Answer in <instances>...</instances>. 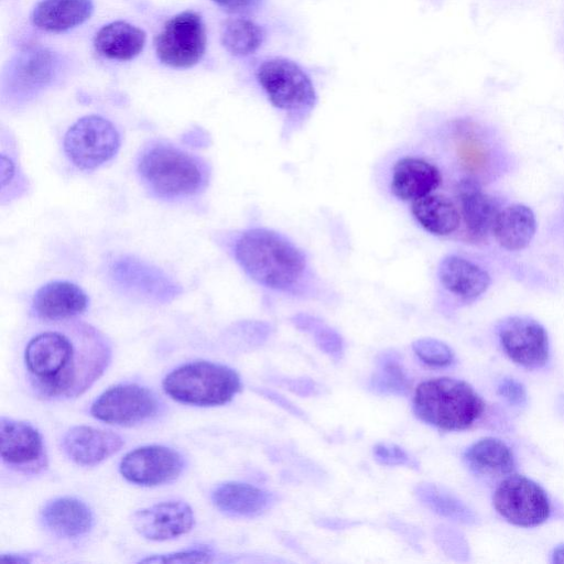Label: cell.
Returning a JSON list of instances; mask_svg holds the SVG:
<instances>
[{
  "label": "cell",
  "instance_id": "obj_42",
  "mask_svg": "<svg viewBox=\"0 0 564 564\" xmlns=\"http://www.w3.org/2000/svg\"><path fill=\"white\" fill-rule=\"evenodd\" d=\"M552 563H564V543L556 545L551 553Z\"/></svg>",
  "mask_w": 564,
  "mask_h": 564
},
{
  "label": "cell",
  "instance_id": "obj_23",
  "mask_svg": "<svg viewBox=\"0 0 564 564\" xmlns=\"http://www.w3.org/2000/svg\"><path fill=\"white\" fill-rule=\"evenodd\" d=\"M94 12L93 0H41L31 14L37 29L61 33L86 22Z\"/></svg>",
  "mask_w": 564,
  "mask_h": 564
},
{
  "label": "cell",
  "instance_id": "obj_37",
  "mask_svg": "<svg viewBox=\"0 0 564 564\" xmlns=\"http://www.w3.org/2000/svg\"><path fill=\"white\" fill-rule=\"evenodd\" d=\"M497 393L510 405L523 406L527 404L528 395L524 386L511 377H505L498 382Z\"/></svg>",
  "mask_w": 564,
  "mask_h": 564
},
{
  "label": "cell",
  "instance_id": "obj_26",
  "mask_svg": "<svg viewBox=\"0 0 564 564\" xmlns=\"http://www.w3.org/2000/svg\"><path fill=\"white\" fill-rule=\"evenodd\" d=\"M42 520L45 527L62 538H78L93 527V513L80 500L69 497L57 498L44 507Z\"/></svg>",
  "mask_w": 564,
  "mask_h": 564
},
{
  "label": "cell",
  "instance_id": "obj_20",
  "mask_svg": "<svg viewBox=\"0 0 564 564\" xmlns=\"http://www.w3.org/2000/svg\"><path fill=\"white\" fill-rule=\"evenodd\" d=\"M437 276L442 286L464 302H473L490 285L489 273L480 265L460 256H446L438 265Z\"/></svg>",
  "mask_w": 564,
  "mask_h": 564
},
{
  "label": "cell",
  "instance_id": "obj_4",
  "mask_svg": "<svg viewBox=\"0 0 564 564\" xmlns=\"http://www.w3.org/2000/svg\"><path fill=\"white\" fill-rule=\"evenodd\" d=\"M485 402L466 381L438 377L422 381L413 395L415 415L443 431H462L482 414Z\"/></svg>",
  "mask_w": 564,
  "mask_h": 564
},
{
  "label": "cell",
  "instance_id": "obj_19",
  "mask_svg": "<svg viewBox=\"0 0 564 564\" xmlns=\"http://www.w3.org/2000/svg\"><path fill=\"white\" fill-rule=\"evenodd\" d=\"M455 191L467 234L474 239L485 238L489 231H492L500 210L498 204L471 178L460 180Z\"/></svg>",
  "mask_w": 564,
  "mask_h": 564
},
{
  "label": "cell",
  "instance_id": "obj_32",
  "mask_svg": "<svg viewBox=\"0 0 564 564\" xmlns=\"http://www.w3.org/2000/svg\"><path fill=\"white\" fill-rule=\"evenodd\" d=\"M293 322L297 328L312 334L319 349L330 358L339 360L343 357L344 341L335 329L305 314L294 316Z\"/></svg>",
  "mask_w": 564,
  "mask_h": 564
},
{
  "label": "cell",
  "instance_id": "obj_31",
  "mask_svg": "<svg viewBox=\"0 0 564 564\" xmlns=\"http://www.w3.org/2000/svg\"><path fill=\"white\" fill-rule=\"evenodd\" d=\"M409 376L394 351L382 352L376 361L370 387L381 394L404 395L410 389Z\"/></svg>",
  "mask_w": 564,
  "mask_h": 564
},
{
  "label": "cell",
  "instance_id": "obj_24",
  "mask_svg": "<svg viewBox=\"0 0 564 564\" xmlns=\"http://www.w3.org/2000/svg\"><path fill=\"white\" fill-rule=\"evenodd\" d=\"M145 42L142 29L126 21H113L96 32L94 47L105 58L130 61L143 51Z\"/></svg>",
  "mask_w": 564,
  "mask_h": 564
},
{
  "label": "cell",
  "instance_id": "obj_33",
  "mask_svg": "<svg viewBox=\"0 0 564 564\" xmlns=\"http://www.w3.org/2000/svg\"><path fill=\"white\" fill-rule=\"evenodd\" d=\"M455 130L458 141L456 151L462 165L469 172H478L484 169L487 163V153L481 142L469 131V124L457 121Z\"/></svg>",
  "mask_w": 564,
  "mask_h": 564
},
{
  "label": "cell",
  "instance_id": "obj_8",
  "mask_svg": "<svg viewBox=\"0 0 564 564\" xmlns=\"http://www.w3.org/2000/svg\"><path fill=\"white\" fill-rule=\"evenodd\" d=\"M160 62L173 68H189L205 54L206 29L203 18L183 11L170 18L154 40Z\"/></svg>",
  "mask_w": 564,
  "mask_h": 564
},
{
  "label": "cell",
  "instance_id": "obj_14",
  "mask_svg": "<svg viewBox=\"0 0 564 564\" xmlns=\"http://www.w3.org/2000/svg\"><path fill=\"white\" fill-rule=\"evenodd\" d=\"M110 274L124 291L150 300L169 301L180 292V286L161 270L131 257L116 259Z\"/></svg>",
  "mask_w": 564,
  "mask_h": 564
},
{
  "label": "cell",
  "instance_id": "obj_2",
  "mask_svg": "<svg viewBox=\"0 0 564 564\" xmlns=\"http://www.w3.org/2000/svg\"><path fill=\"white\" fill-rule=\"evenodd\" d=\"M234 254L243 271L268 289L297 293L307 278L303 251L283 235L267 228H251L236 240Z\"/></svg>",
  "mask_w": 564,
  "mask_h": 564
},
{
  "label": "cell",
  "instance_id": "obj_18",
  "mask_svg": "<svg viewBox=\"0 0 564 564\" xmlns=\"http://www.w3.org/2000/svg\"><path fill=\"white\" fill-rule=\"evenodd\" d=\"M123 445V440L116 433L93 426H74L66 432L62 446L66 455L82 466H95Z\"/></svg>",
  "mask_w": 564,
  "mask_h": 564
},
{
  "label": "cell",
  "instance_id": "obj_6",
  "mask_svg": "<svg viewBox=\"0 0 564 564\" xmlns=\"http://www.w3.org/2000/svg\"><path fill=\"white\" fill-rule=\"evenodd\" d=\"M163 389L177 402L215 406L229 402L240 391L241 381L227 366L194 361L172 370L163 380Z\"/></svg>",
  "mask_w": 564,
  "mask_h": 564
},
{
  "label": "cell",
  "instance_id": "obj_11",
  "mask_svg": "<svg viewBox=\"0 0 564 564\" xmlns=\"http://www.w3.org/2000/svg\"><path fill=\"white\" fill-rule=\"evenodd\" d=\"M497 332L501 348L514 364L538 369L549 361L547 332L538 321L528 316H510L499 324Z\"/></svg>",
  "mask_w": 564,
  "mask_h": 564
},
{
  "label": "cell",
  "instance_id": "obj_43",
  "mask_svg": "<svg viewBox=\"0 0 564 564\" xmlns=\"http://www.w3.org/2000/svg\"><path fill=\"white\" fill-rule=\"evenodd\" d=\"M0 561L1 562H6V563H19V564H23V563H29L30 562L25 557L17 556V555H13V554L2 555L0 557Z\"/></svg>",
  "mask_w": 564,
  "mask_h": 564
},
{
  "label": "cell",
  "instance_id": "obj_38",
  "mask_svg": "<svg viewBox=\"0 0 564 564\" xmlns=\"http://www.w3.org/2000/svg\"><path fill=\"white\" fill-rule=\"evenodd\" d=\"M436 541L441 547L454 557L466 556L467 546L463 538L451 528H438L435 533Z\"/></svg>",
  "mask_w": 564,
  "mask_h": 564
},
{
  "label": "cell",
  "instance_id": "obj_41",
  "mask_svg": "<svg viewBox=\"0 0 564 564\" xmlns=\"http://www.w3.org/2000/svg\"><path fill=\"white\" fill-rule=\"evenodd\" d=\"M268 395L271 399H273V401H275L279 405H282L284 409H286L288 411L295 413V414H301V412L294 405H292L288 400L283 399L281 395H279L274 392L273 393L268 392Z\"/></svg>",
  "mask_w": 564,
  "mask_h": 564
},
{
  "label": "cell",
  "instance_id": "obj_15",
  "mask_svg": "<svg viewBox=\"0 0 564 564\" xmlns=\"http://www.w3.org/2000/svg\"><path fill=\"white\" fill-rule=\"evenodd\" d=\"M132 524L148 540L166 541L191 531L194 514L183 501H164L134 512Z\"/></svg>",
  "mask_w": 564,
  "mask_h": 564
},
{
  "label": "cell",
  "instance_id": "obj_16",
  "mask_svg": "<svg viewBox=\"0 0 564 564\" xmlns=\"http://www.w3.org/2000/svg\"><path fill=\"white\" fill-rule=\"evenodd\" d=\"M88 305L89 297L80 286L69 281H52L34 293L31 310L36 318L52 323L72 319Z\"/></svg>",
  "mask_w": 564,
  "mask_h": 564
},
{
  "label": "cell",
  "instance_id": "obj_7",
  "mask_svg": "<svg viewBox=\"0 0 564 564\" xmlns=\"http://www.w3.org/2000/svg\"><path fill=\"white\" fill-rule=\"evenodd\" d=\"M120 143V134L111 121L89 115L68 128L63 149L75 166L90 171L110 161L117 154Z\"/></svg>",
  "mask_w": 564,
  "mask_h": 564
},
{
  "label": "cell",
  "instance_id": "obj_35",
  "mask_svg": "<svg viewBox=\"0 0 564 564\" xmlns=\"http://www.w3.org/2000/svg\"><path fill=\"white\" fill-rule=\"evenodd\" d=\"M375 459L388 466H408L419 468V463L405 449L388 443H379L373 446Z\"/></svg>",
  "mask_w": 564,
  "mask_h": 564
},
{
  "label": "cell",
  "instance_id": "obj_25",
  "mask_svg": "<svg viewBox=\"0 0 564 564\" xmlns=\"http://www.w3.org/2000/svg\"><path fill=\"white\" fill-rule=\"evenodd\" d=\"M411 214L415 221L429 234L446 237L460 226L458 206L444 194L432 193L411 203Z\"/></svg>",
  "mask_w": 564,
  "mask_h": 564
},
{
  "label": "cell",
  "instance_id": "obj_3",
  "mask_svg": "<svg viewBox=\"0 0 564 564\" xmlns=\"http://www.w3.org/2000/svg\"><path fill=\"white\" fill-rule=\"evenodd\" d=\"M137 170L152 195L176 199L200 193L208 183L206 164L196 155L165 142L147 145L138 160Z\"/></svg>",
  "mask_w": 564,
  "mask_h": 564
},
{
  "label": "cell",
  "instance_id": "obj_29",
  "mask_svg": "<svg viewBox=\"0 0 564 564\" xmlns=\"http://www.w3.org/2000/svg\"><path fill=\"white\" fill-rule=\"evenodd\" d=\"M267 37V28L247 15L227 19L220 32L221 45L235 57L256 54L263 46Z\"/></svg>",
  "mask_w": 564,
  "mask_h": 564
},
{
  "label": "cell",
  "instance_id": "obj_21",
  "mask_svg": "<svg viewBox=\"0 0 564 564\" xmlns=\"http://www.w3.org/2000/svg\"><path fill=\"white\" fill-rule=\"evenodd\" d=\"M56 56L46 48H33L17 57L10 72L11 91L20 98L48 85L56 73Z\"/></svg>",
  "mask_w": 564,
  "mask_h": 564
},
{
  "label": "cell",
  "instance_id": "obj_22",
  "mask_svg": "<svg viewBox=\"0 0 564 564\" xmlns=\"http://www.w3.org/2000/svg\"><path fill=\"white\" fill-rule=\"evenodd\" d=\"M214 505L223 512L242 518L257 517L272 507L275 497L257 486L230 481L216 487L212 494Z\"/></svg>",
  "mask_w": 564,
  "mask_h": 564
},
{
  "label": "cell",
  "instance_id": "obj_5",
  "mask_svg": "<svg viewBox=\"0 0 564 564\" xmlns=\"http://www.w3.org/2000/svg\"><path fill=\"white\" fill-rule=\"evenodd\" d=\"M254 77L269 102L288 118L303 120L317 102L310 72L299 62L282 55L260 59Z\"/></svg>",
  "mask_w": 564,
  "mask_h": 564
},
{
  "label": "cell",
  "instance_id": "obj_39",
  "mask_svg": "<svg viewBox=\"0 0 564 564\" xmlns=\"http://www.w3.org/2000/svg\"><path fill=\"white\" fill-rule=\"evenodd\" d=\"M227 12L247 15L260 11L267 0H212Z\"/></svg>",
  "mask_w": 564,
  "mask_h": 564
},
{
  "label": "cell",
  "instance_id": "obj_34",
  "mask_svg": "<svg viewBox=\"0 0 564 564\" xmlns=\"http://www.w3.org/2000/svg\"><path fill=\"white\" fill-rule=\"evenodd\" d=\"M414 354L426 365L433 367H447L454 361V351L442 340L435 338H420L413 341Z\"/></svg>",
  "mask_w": 564,
  "mask_h": 564
},
{
  "label": "cell",
  "instance_id": "obj_28",
  "mask_svg": "<svg viewBox=\"0 0 564 564\" xmlns=\"http://www.w3.org/2000/svg\"><path fill=\"white\" fill-rule=\"evenodd\" d=\"M464 460L475 474L489 477L508 476L512 474L516 465L510 447L492 436L473 443L465 451Z\"/></svg>",
  "mask_w": 564,
  "mask_h": 564
},
{
  "label": "cell",
  "instance_id": "obj_1",
  "mask_svg": "<svg viewBox=\"0 0 564 564\" xmlns=\"http://www.w3.org/2000/svg\"><path fill=\"white\" fill-rule=\"evenodd\" d=\"M52 324L32 336L25 346L28 378L40 397L75 398L107 368L109 344L88 324L70 319Z\"/></svg>",
  "mask_w": 564,
  "mask_h": 564
},
{
  "label": "cell",
  "instance_id": "obj_10",
  "mask_svg": "<svg viewBox=\"0 0 564 564\" xmlns=\"http://www.w3.org/2000/svg\"><path fill=\"white\" fill-rule=\"evenodd\" d=\"M158 410L159 400L151 390L124 383L104 391L91 404L90 413L108 424L129 426L151 419Z\"/></svg>",
  "mask_w": 564,
  "mask_h": 564
},
{
  "label": "cell",
  "instance_id": "obj_27",
  "mask_svg": "<svg viewBox=\"0 0 564 564\" xmlns=\"http://www.w3.org/2000/svg\"><path fill=\"white\" fill-rule=\"evenodd\" d=\"M536 231L533 210L523 204H512L499 210L492 232L497 242L509 251L527 248Z\"/></svg>",
  "mask_w": 564,
  "mask_h": 564
},
{
  "label": "cell",
  "instance_id": "obj_36",
  "mask_svg": "<svg viewBox=\"0 0 564 564\" xmlns=\"http://www.w3.org/2000/svg\"><path fill=\"white\" fill-rule=\"evenodd\" d=\"M212 561V553L206 550H187L176 553L155 555L142 560V563H207Z\"/></svg>",
  "mask_w": 564,
  "mask_h": 564
},
{
  "label": "cell",
  "instance_id": "obj_30",
  "mask_svg": "<svg viewBox=\"0 0 564 564\" xmlns=\"http://www.w3.org/2000/svg\"><path fill=\"white\" fill-rule=\"evenodd\" d=\"M420 501L433 512L449 520L474 524L477 517L463 501L433 484H420L415 488Z\"/></svg>",
  "mask_w": 564,
  "mask_h": 564
},
{
  "label": "cell",
  "instance_id": "obj_17",
  "mask_svg": "<svg viewBox=\"0 0 564 564\" xmlns=\"http://www.w3.org/2000/svg\"><path fill=\"white\" fill-rule=\"evenodd\" d=\"M437 165L425 158L405 155L398 159L390 177L391 194L402 202H414L434 193L442 184Z\"/></svg>",
  "mask_w": 564,
  "mask_h": 564
},
{
  "label": "cell",
  "instance_id": "obj_9",
  "mask_svg": "<svg viewBox=\"0 0 564 564\" xmlns=\"http://www.w3.org/2000/svg\"><path fill=\"white\" fill-rule=\"evenodd\" d=\"M492 502L505 520L522 528L540 525L551 513L544 489L534 480L518 474L508 475L497 486Z\"/></svg>",
  "mask_w": 564,
  "mask_h": 564
},
{
  "label": "cell",
  "instance_id": "obj_13",
  "mask_svg": "<svg viewBox=\"0 0 564 564\" xmlns=\"http://www.w3.org/2000/svg\"><path fill=\"white\" fill-rule=\"evenodd\" d=\"M0 448L2 460L10 467L36 473L46 466L42 436L26 422L1 417Z\"/></svg>",
  "mask_w": 564,
  "mask_h": 564
},
{
  "label": "cell",
  "instance_id": "obj_40",
  "mask_svg": "<svg viewBox=\"0 0 564 564\" xmlns=\"http://www.w3.org/2000/svg\"><path fill=\"white\" fill-rule=\"evenodd\" d=\"M290 388H294L293 390L301 394H311L314 393L317 389L315 387V383L310 380L299 379V380H292L290 382Z\"/></svg>",
  "mask_w": 564,
  "mask_h": 564
},
{
  "label": "cell",
  "instance_id": "obj_12",
  "mask_svg": "<svg viewBox=\"0 0 564 564\" xmlns=\"http://www.w3.org/2000/svg\"><path fill=\"white\" fill-rule=\"evenodd\" d=\"M183 465L182 456L172 448L149 445L127 453L119 469L123 478L132 484L159 486L174 480Z\"/></svg>",
  "mask_w": 564,
  "mask_h": 564
}]
</instances>
